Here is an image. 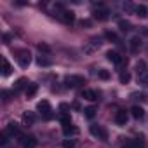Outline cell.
Instances as JSON below:
<instances>
[{
	"mask_svg": "<svg viewBox=\"0 0 148 148\" xmlns=\"http://www.w3.org/2000/svg\"><path fill=\"white\" fill-rule=\"evenodd\" d=\"M101 38H98V37H94V38H91L84 47H82V51H84V54H87V56H91V54H94V52H98V49L101 47Z\"/></svg>",
	"mask_w": 148,
	"mask_h": 148,
	"instance_id": "cell-1",
	"label": "cell"
},
{
	"mask_svg": "<svg viewBox=\"0 0 148 148\" xmlns=\"http://www.w3.org/2000/svg\"><path fill=\"white\" fill-rule=\"evenodd\" d=\"M64 84H66V87H79V86H82V84H86V79L82 77V75H70V77H66L64 79Z\"/></svg>",
	"mask_w": 148,
	"mask_h": 148,
	"instance_id": "cell-2",
	"label": "cell"
},
{
	"mask_svg": "<svg viewBox=\"0 0 148 148\" xmlns=\"http://www.w3.org/2000/svg\"><path fill=\"white\" fill-rule=\"evenodd\" d=\"M37 110H38L45 119H51V117H52V113H51V105H49V101H47V99L40 101V103L37 105Z\"/></svg>",
	"mask_w": 148,
	"mask_h": 148,
	"instance_id": "cell-3",
	"label": "cell"
},
{
	"mask_svg": "<svg viewBox=\"0 0 148 148\" xmlns=\"http://www.w3.org/2000/svg\"><path fill=\"white\" fill-rule=\"evenodd\" d=\"M18 54H19V56H18V61H19V66H23V68H26V66L30 64V61H32V54H30L28 51H19Z\"/></svg>",
	"mask_w": 148,
	"mask_h": 148,
	"instance_id": "cell-4",
	"label": "cell"
},
{
	"mask_svg": "<svg viewBox=\"0 0 148 148\" xmlns=\"http://www.w3.org/2000/svg\"><path fill=\"white\" fill-rule=\"evenodd\" d=\"M92 18L94 19H98V21H106L108 18H110V11L108 9H96L94 12H92Z\"/></svg>",
	"mask_w": 148,
	"mask_h": 148,
	"instance_id": "cell-5",
	"label": "cell"
},
{
	"mask_svg": "<svg viewBox=\"0 0 148 148\" xmlns=\"http://www.w3.org/2000/svg\"><path fill=\"white\" fill-rule=\"evenodd\" d=\"M91 134L99 138V139H106L108 138V132L101 127V125H91Z\"/></svg>",
	"mask_w": 148,
	"mask_h": 148,
	"instance_id": "cell-6",
	"label": "cell"
},
{
	"mask_svg": "<svg viewBox=\"0 0 148 148\" xmlns=\"http://www.w3.org/2000/svg\"><path fill=\"white\" fill-rule=\"evenodd\" d=\"M127 120H129V113H127L125 110H119L117 115H115V122H117L119 125H125Z\"/></svg>",
	"mask_w": 148,
	"mask_h": 148,
	"instance_id": "cell-7",
	"label": "cell"
},
{
	"mask_svg": "<svg viewBox=\"0 0 148 148\" xmlns=\"http://www.w3.org/2000/svg\"><path fill=\"white\" fill-rule=\"evenodd\" d=\"M61 19L66 23V25H71V23H75V12H73V11H63L61 12Z\"/></svg>",
	"mask_w": 148,
	"mask_h": 148,
	"instance_id": "cell-8",
	"label": "cell"
},
{
	"mask_svg": "<svg viewBox=\"0 0 148 148\" xmlns=\"http://www.w3.org/2000/svg\"><path fill=\"white\" fill-rule=\"evenodd\" d=\"M106 59L112 61L113 64H120V63H122V56H120L117 51H108V52H106Z\"/></svg>",
	"mask_w": 148,
	"mask_h": 148,
	"instance_id": "cell-9",
	"label": "cell"
},
{
	"mask_svg": "<svg viewBox=\"0 0 148 148\" xmlns=\"http://www.w3.org/2000/svg\"><path fill=\"white\" fill-rule=\"evenodd\" d=\"M21 143H23V148H35L37 146L35 136H23L21 138Z\"/></svg>",
	"mask_w": 148,
	"mask_h": 148,
	"instance_id": "cell-10",
	"label": "cell"
},
{
	"mask_svg": "<svg viewBox=\"0 0 148 148\" xmlns=\"http://www.w3.org/2000/svg\"><path fill=\"white\" fill-rule=\"evenodd\" d=\"M82 98L87 99V101H96V99H98V94H96L92 89H84V91H82Z\"/></svg>",
	"mask_w": 148,
	"mask_h": 148,
	"instance_id": "cell-11",
	"label": "cell"
},
{
	"mask_svg": "<svg viewBox=\"0 0 148 148\" xmlns=\"http://www.w3.org/2000/svg\"><path fill=\"white\" fill-rule=\"evenodd\" d=\"M11 71H12L11 63H9L5 58H2V75H4V77H9V75H11Z\"/></svg>",
	"mask_w": 148,
	"mask_h": 148,
	"instance_id": "cell-12",
	"label": "cell"
},
{
	"mask_svg": "<svg viewBox=\"0 0 148 148\" xmlns=\"http://www.w3.org/2000/svg\"><path fill=\"white\" fill-rule=\"evenodd\" d=\"M23 124L25 125H33L35 124V115L32 112H25L23 113Z\"/></svg>",
	"mask_w": 148,
	"mask_h": 148,
	"instance_id": "cell-13",
	"label": "cell"
},
{
	"mask_svg": "<svg viewBox=\"0 0 148 148\" xmlns=\"http://www.w3.org/2000/svg\"><path fill=\"white\" fill-rule=\"evenodd\" d=\"M136 16H139L141 19H145L146 16H148V9H146V5H143V4H139V5H136Z\"/></svg>",
	"mask_w": 148,
	"mask_h": 148,
	"instance_id": "cell-14",
	"label": "cell"
},
{
	"mask_svg": "<svg viewBox=\"0 0 148 148\" xmlns=\"http://www.w3.org/2000/svg\"><path fill=\"white\" fill-rule=\"evenodd\" d=\"M139 45H141V38H139V37H132V38H131V42H129L131 52H138Z\"/></svg>",
	"mask_w": 148,
	"mask_h": 148,
	"instance_id": "cell-15",
	"label": "cell"
},
{
	"mask_svg": "<svg viewBox=\"0 0 148 148\" xmlns=\"http://www.w3.org/2000/svg\"><path fill=\"white\" fill-rule=\"evenodd\" d=\"M131 115H132L134 119H143L145 110H143L141 106H138V105H136V106H132V108H131Z\"/></svg>",
	"mask_w": 148,
	"mask_h": 148,
	"instance_id": "cell-16",
	"label": "cell"
},
{
	"mask_svg": "<svg viewBox=\"0 0 148 148\" xmlns=\"http://www.w3.org/2000/svg\"><path fill=\"white\" fill-rule=\"evenodd\" d=\"M37 91H38V86H37V84H30V86L26 87L25 94H26V98H33V96L37 94Z\"/></svg>",
	"mask_w": 148,
	"mask_h": 148,
	"instance_id": "cell-17",
	"label": "cell"
},
{
	"mask_svg": "<svg viewBox=\"0 0 148 148\" xmlns=\"http://www.w3.org/2000/svg\"><path fill=\"white\" fill-rule=\"evenodd\" d=\"M63 132H64L66 136H70V134H77L79 129H77V127H73L71 124H68V125H63Z\"/></svg>",
	"mask_w": 148,
	"mask_h": 148,
	"instance_id": "cell-18",
	"label": "cell"
},
{
	"mask_svg": "<svg viewBox=\"0 0 148 148\" xmlns=\"http://www.w3.org/2000/svg\"><path fill=\"white\" fill-rule=\"evenodd\" d=\"M28 86H30V82H28L26 79H18V80H16L14 89H16V91H19V89H23V87H28Z\"/></svg>",
	"mask_w": 148,
	"mask_h": 148,
	"instance_id": "cell-19",
	"label": "cell"
},
{
	"mask_svg": "<svg viewBox=\"0 0 148 148\" xmlns=\"http://www.w3.org/2000/svg\"><path fill=\"white\" fill-rule=\"evenodd\" d=\"M5 132H7V134H11V136H19V129H18V125H16V124H9Z\"/></svg>",
	"mask_w": 148,
	"mask_h": 148,
	"instance_id": "cell-20",
	"label": "cell"
},
{
	"mask_svg": "<svg viewBox=\"0 0 148 148\" xmlns=\"http://www.w3.org/2000/svg\"><path fill=\"white\" fill-rule=\"evenodd\" d=\"M37 63H38V66H51V64H52L51 59H47V58H44V56L37 58Z\"/></svg>",
	"mask_w": 148,
	"mask_h": 148,
	"instance_id": "cell-21",
	"label": "cell"
},
{
	"mask_svg": "<svg viewBox=\"0 0 148 148\" xmlns=\"http://www.w3.org/2000/svg\"><path fill=\"white\" fill-rule=\"evenodd\" d=\"M84 115H86L87 119H92V117L96 115V108H94V106H87V108L84 110Z\"/></svg>",
	"mask_w": 148,
	"mask_h": 148,
	"instance_id": "cell-22",
	"label": "cell"
},
{
	"mask_svg": "<svg viewBox=\"0 0 148 148\" xmlns=\"http://www.w3.org/2000/svg\"><path fill=\"white\" fill-rule=\"evenodd\" d=\"M98 77H99L101 80H108V79H110V71H108V70H99V71H98Z\"/></svg>",
	"mask_w": 148,
	"mask_h": 148,
	"instance_id": "cell-23",
	"label": "cell"
},
{
	"mask_svg": "<svg viewBox=\"0 0 148 148\" xmlns=\"http://www.w3.org/2000/svg\"><path fill=\"white\" fill-rule=\"evenodd\" d=\"M119 26H120V30H122V32L131 30V23H129V21H124V19H120V21H119Z\"/></svg>",
	"mask_w": 148,
	"mask_h": 148,
	"instance_id": "cell-24",
	"label": "cell"
},
{
	"mask_svg": "<svg viewBox=\"0 0 148 148\" xmlns=\"http://www.w3.org/2000/svg\"><path fill=\"white\" fill-rule=\"evenodd\" d=\"M105 37H106L108 40H112V42H119V37H117V33H113V32H106Z\"/></svg>",
	"mask_w": 148,
	"mask_h": 148,
	"instance_id": "cell-25",
	"label": "cell"
},
{
	"mask_svg": "<svg viewBox=\"0 0 148 148\" xmlns=\"http://www.w3.org/2000/svg\"><path fill=\"white\" fill-rule=\"evenodd\" d=\"M38 51H40V52H45V54H49V52H51V47H49L47 44L40 42V44H38Z\"/></svg>",
	"mask_w": 148,
	"mask_h": 148,
	"instance_id": "cell-26",
	"label": "cell"
},
{
	"mask_svg": "<svg viewBox=\"0 0 148 148\" xmlns=\"http://www.w3.org/2000/svg\"><path fill=\"white\" fill-rule=\"evenodd\" d=\"M129 80H131V75H129L127 71H125V73H120V82H122V84H127Z\"/></svg>",
	"mask_w": 148,
	"mask_h": 148,
	"instance_id": "cell-27",
	"label": "cell"
},
{
	"mask_svg": "<svg viewBox=\"0 0 148 148\" xmlns=\"http://www.w3.org/2000/svg\"><path fill=\"white\" fill-rule=\"evenodd\" d=\"M63 146L64 148H73V146H75V141H73V139H66V141H63Z\"/></svg>",
	"mask_w": 148,
	"mask_h": 148,
	"instance_id": "cell-28",
	"label": "cell"
},
{
	"mask_svg": "<svg viewBox=\"0 0 148 148\" xmlns=\"http://www.w3.org/2000/svg\"><path fill=\"white\" fill-rule=\"evenodd\" d=\"M91 25H92L91 19H82V21H80V26H82V28H91Z\"/></svg>",
	"mask_w": 148,
	"mask_h": 148,
	"instance_id": "cell-29",
	"label": "cell"
},
{
	"mask_svg": "<svg viewBox=\"0 0 148 148\" xmlns=\"http://www.w3.org/2000/svg\"><path fill=\"white\" fill-rule=\"evenodd\" d=\"M124 11L125 12H132V11H136V7L132 4H124Z\"/></svg>",
	"mask_w": 148,
	"mask_h": 148,
	"instance_id": "cell-30",
	"label": "cell"
},
{
	"mask_svg": "<svg viewBox=\"0 0 148 148\" xmlns=\"http://www.w3.org/2000/svg\"><path fill=\"white\" fill-rule=\"evenodd\" d=\"M136 68H138V73H143V71H145V61H139V63L136 64Z\"/></svg>",
	"mask_w": 148,
	"mask_h": 148,
	"instance_id": "cell-31",
	"label": "cell"
},
{
	"mask_svg": "<svg viewBox=\"0 0 148 148\" xmlns=\"http://www.w3.org/2000/svg\"><path fill=\"white\" fill-rule=\"evenodd\" d=\"M2 96H4V101H9V99H11V98H9V96H11V92H9V91H4V92H2Z\"/></svg>",
	"mask_w": 148,
	"mask_h": 148,
	"instance_id": "cell-32",
	"label": "cell"
},
{
	"mask_svg": "<svg viewBox=\"0 0 148 148\" xmlns=\"http://www.w3.org/2000/svg\"><path fill=\"white\" fill-rule=\"evenodd\" d=\"M9 42H11V35L5 33V35H4V44H9Z\"/></svg>",
	"mask_w": 148,
	"mask_h": 148,
	"instance_id": "cell-33",
	"label": "cell"
},
{
	"mask_svg": "<svg viewBox=\"0 0 148 148\" xmlns=\"http://www.w3.org/2000/svg\"><path fill=\"white\" fill-rule=\"evenodd\" d=\"M59 110H61V112H66V110H68V105H66V103H61V105H59Z\"/></svg>",
	"mask_w": 148,
	"mask_h": 148,
	"instance_id": "cell-34",
	"label": "cell"
},
{
	"mask_svg": "<svg viewBox=\"0 0 148 148\" xmlns=\"http://www.w3.org/2000/svg\"><path fill=\"white\" fill-rule=\"evenodd\" d=\"M141 82H143L145 86H148V75H141Z\"/></svg>",
	"mask_w": 148,
	"mask_h": 148,
	"instance_id": "cell-35",
	"label": "cell"
}]
</instances>
